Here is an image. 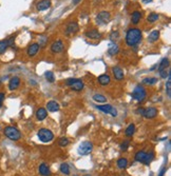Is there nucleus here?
<instances>
[{"label":"nucleus","instance_id":"obj_26","mask_svg":"<svg viewBox=\"0 0 171 176\" xmlns=\"http://www.w3.org/2000/svg\"><path fill=\"white\" fill-rule=\"evenodd\" d=\"M118 51H119V49H118L117 45H115V43H110L109 48H108V53H109L110 55H112V56L116 55V54L118 53Z\"/></svg>","mask_w":171,"mask_h":176},{"label":"nucleus","instance_id":"obj_29","mask_svg":"<svg viewBox=\"0 0 171 176\" xmlns=\"http://www.w3.org/2000/svg\"><path fill=\"white\" fill-rule=\"evenodd\" d=\"M153 158H154V152L153 151L149 152V153L146 154V158H145V160L143 163H145L146 166H149L150 163H151V161L153 160Z\"/></svg>","mask_w":171,"mask_h":176},{"label":"nucleus","instance_id":"obj_7","mask_svg":"<svg viewBox=\"0 0 171 176\" xmlns=\"http://www.w3.org/2000/svg\"><path fill=\"white\" fill-rule=\"evenodd\" d=\"M110 19H111V15H110L109 12L107 11H102L100 13H98V15L96 16V22L97 25H107V23L109 22Z\"/></svg>","mask_w":171,"mask_h":176},{"label":"nucleus","instance_id":"obj_4","mask_svg":"<svg viewBox=\"0 0 171 176\" xmlns=\"http://www.w3.org/2000/svg\"><path fill=\"white\" fill-rule=\"evenodd\" d=\"M147 97V92L142 85H136L132 92V98L137 102H143Z\"/></svg>","mask_w":171,"mask_h":176},{"label":"nucleus","instance_id":"obj_32","mask_svg":"<svg viewBox=\"0 0 171 176\" xmlns=\"http://www.w3.org/2000/svg\"><path fill=\"white\" fill-rule=\"evenodd\" d=\"M170 75H169L168 80H167V82H166V93H167V96H168L169 98L171 97V77H170Z\"/></svg>","mask_w":171,"mask_h":176},{"label":"nucleus","instance_id":"obj_18","mask_svg":"<svg viewBox=\"0 0 171 176\" xmlns=\"http://www.w3.org/2000/svg\"><path fill=\"white\" fill-rule=\"evenodd\" d=\"M47 109H48V111H50V112H57V111H59L60 105L57 101L51 100L47 103Z\"/></svg>","mask_w":171,"mask_h":176},{"label":"nucleus","instance_id":"obj_6","mask_svg":"<svg viewBox=\"0 0 171 176\" xmlns=\"http://www.w3.org/2000/svg\"><path fill=\"white\" fill-rule=\"evenodd\" d=\"M93 151V143L90 141H84L79 145L77 149L78 154L84 156V155H89L91 152Z\"/></svg>","mask_w":171,"mask_h":176},{"label":"nucleus","instance_id":"obj_3","mask_svg":"<svg viewBox=\"0 0 171 176\" xmlns=\"http://www.w3.org/2000/svg\"><path fill=\"white\" fill-rule=\"evenodd\" d=\"M37 137L41 143H51L54 139V134L52 133L51 130L46 129V128H41L39 131L37 132Z\"/></svg>","mask_w":171,"mask_h":176},{"label":"nucleus","instance_id":"obj_35","mask_svg":"<svg viewBox=\"0 0 171 176\" xmlns=\"http://www.w3.org/2000/svg\"><path fill=\"white\" fill-rule=\"evenodd\" d=\"M158 82V79L154 77L152 78H145L144 80H143V83H145V85H154V83Z\"/></svg>","mask_w":171,"mask_h":176},{"label":"nucleus","instance_id":"obj_46","mask_svg":"<svg viewBox=\"0 0 171 176\" xmlns=\"http://www.w3.org/2000/svg\"><path fill=\"white\" fill-rule=\"evenodd\" d=\"M74 176H78V175H74Z\"/></svg>","mask_w":171,"mask_h":176},{"label":"nucleus","instance_id":"obj_10","mask_svg":"<svg viewBox=\"0 0 171 176\" xmlns=\"http://www.w3.org/2000/svg\"><path fill=\"white\" fill-rule=\"evenodd\" d=\"M79 31V25L76 21H71L68 23L67 27H66V35H72V34H76Z\"/></svg>","mask_w":171,"mask_h":176},{"label":"nucleus","instance_id":"obj_14","mask_svg":"<svg viewBox=\"0 0 171 176\" xmlns=\"http://www.w3.org/2000/svg\"><path fill=\"white\" fill-rule=\"evenodd\" d=\"M51 7V0H40L36 4V9L38 11H46Z\"/></svg>","mask_w":171,"mask_h":176},{"label":"nucleus","instance_id":"obj_43","mask_svg":"<svg viewBox=\"0 0 171 176\" xmlns=\"http://www.w3.org/2000/svg\"><path fill=\"white\" fill-rule=\"evenodd\" d=\"M80 1H81V0H73V4H78V3L80 2Z\"/></svg>","mask_w":171,"mask_h":176},{"label":"nucleus","instance_id":"obj_17","mask_svg":"<svg viewBox=\"0 0 171 176\" xmlns=\"http://www.w3.org/2000/svg\"><path fill=\"white\" fill-rule=\"evenodd\" d=\"M38 171H39V174L41 176H51V170H50L49 166L47 163H41L39 166Z\"/></svg>","mask_w":171,"mask_h":176},{"label":"nucleus","instance_id":"obj_34","mask_svg":"<svg viewBox=\"0 0 171 176\" xmlns=\"http://www.w3.org/2000/svg\"><path fill=\"white\" fill-rule=\"evenodd\" d=\"M158 15L156 13H151L148 16V18H147L148 22H150V23L155 22V21H158Z\"/></svg>","mask_w":171,"mask_h":176},{"label":"nucleus","instance_id":"obj_28","mask_svg":"<svg viewBox=\"0 0 171 176\" xmlns=\"http://www.w3.org/2000/svg\"><path fill=\"white\" fill-rule=\"evenodd\" d=\"M116 165H117V167L119 168V169H122V170H124V169H126L127 167H128V159L127 158H119L117 160V163H116Z\"/></svg>","mask_w":171,"mask_h":176},{"label":"nucleus","instance_id":"obj_21","mask_svg":"<svg viewBox=\"0 0 171 176\" xmlns=\"http://www.w3.org/2000/svg\"><path fill=\"white\" fill-rule=\"evenodd\" d=\"M86 36H87V38H90V39H99L102 35H100V33L97 30L92 29L90 31L86 32Z\"/></svg>","mask_w":171,"mask_h":176},{"label":"nucleus","instance_id":"obj_30","mask_svg":"<svg viewBox=\"0 0 171 176\" xmlns=\"http://www.w3.org/2000/svg\"><path fill=\"white\" fill-rule=\"evenodd\" d=\"M60 172L61 173H63L65 175H70V167H69V165L68 163H62L61 165H60Z\"/></svg>","mask_w":171,"mask_h":176},{"label":"nucleus","instance_id":"obj_31","mask_svg":"<svg viewBox=\"0 0 171 176\" xmlns=\"http://www.w3.org/2000/svg\"><path fill=\"white\" fill-rule=\"evenodd\" d=\"M93 100L96 101V102H106L107 101V97H105L104 95H102V94H94L93 95Z\"/></svg>","mask_w":171,"mask_h":176},{"label":"nucleus","instance_id":"obj_16","mask_svg":"<svg viewBox=\"0 0 171 176\" xmlns=\"http://www.w3.org/2000/svg\"><path fill=\"white\" fill-rule=\"evenodd\" d=\"M19 85H20V78L17 77V76H14L9 81V89L11 91H14V90H16L19 87Z\"/></svg>","mask_w":171,"mask_h":176},{"label":"nucleus","instance_id":"obj_41","mask_svg":"<svg viewBox=\"0 0 171 176\" xmlns=\"http://www.w3.org/2000/svg\"><path fill=\"white\" fill-rule=\"evenodd\" d=\"M166 171H167V168H163V169L160 171V173H158V176H165V173H166Z\"/></svg>","mask_w":171,"mask_h":176},{"label":"nucleus","instance_id":"obj_2","mask_svg":"<svg viewBox=\"0 0 171 176\" xmlns=\"http://www.w3.org/2000/svg\"><path fill=\"white\" fill-rule=\"evenodd\" d=\"M3 133H4V135L7 136V138L13 141H18L21 138V133H20V131L16 127H13V126H7V127H5L4 130H3Z\"/></svg>","mask_w":171,"mask_h":176},{"label":"nucleus","instance_id":"obj_39","mask_svg":"<svg viewBox=\"0 0 171 176\" xmlns=\"http://www.w3.org/2000/svg\"><path fill=\"white\" fill-rule=\"evenodd\" d=\"M169 75H170V72L166 71V70H163V71L160 72V76L162 78H164V79H166V78L169 77Z\"/></svg>","mask_w":171,"mask_h":176},{"label":"nucleus","instance_id":"obj_1","mask_svg":"<svg viewBox=\"0 0 171 176\" xmlns=\"http://www.w3.org/2000/svg\"><path fill=\"white\" fill-rule=\"evenodd\" d=\"M142 31L137 27H131L127 31L126 34V43L129 47H135L142 41Z\"/></svg>","mask_w":171,"mask_h":176},{"label":"nucleus","instance_id":"obj_42","mask_svg":"<svg viewBox=\"0 0 171 176\" xmlns=\"http://www.w3.org/2000/svg\"><path fill=\"white\" fill-rule=\"evenodd\" d=\"M143 111H144V109H143V108H138V109L136 110V113H138V114H140V115H142Z\"/></svg>","mask_w":171,"mask_h":176},{"label":"nucleus","instance_id":"obj_23","mask_svg":"<svg viewBox=\"0 0 171 176\" xmlns=\"http://www.w3.org/2000/svg\"><path fill=\"white\" fill-rule=\"evenodd\" d=\"M134 133H135V126H134V123H130V125L127 127L126 131H125V135H126L127 137H132V136L134 135Z\"/></svg>","mask_w":171,"mask_h":176},{"label":"nucleus","instance_id":"obj_11","mask_svg":"<svg viewBox=\"0 0 171 176\" xmlns=\"http://www.w3.org/2000/svg\"><path fill=\"white\" fill-rule=\"evenodd\" d=\"M14 37H10L5 40H0V55H2L3 53H5V51L7 50L9 47L13 45Z\"/></svg>","mask_w":171,"mask_h":176},{"label":"nucleus","instance_id":"obj_25","mask_svg":"<svg viewBox=\"0 0 171 176\" xmlns=\"http://www.w3.org/2000/svg\"><path fill=\"white\" fill-rule=\"evenodd\" d=\"M146 152L145 151H138L135 153V156H134V159L138 163H144L145 158H146Z\"/></svg>","mask_w":171,"mask_h":176},{"label":"nucleus","instance_id":"obj_33","mask_svg":"<svg viewBox=\"0 0 171 176\" xmlns=\"http://www.w3.org/2000/svg\"><path fill=\"white\" fill-rule=\"evenodd\" d=\"M45 77L47 78V80L49 81V82H51V83L55 81V77H54V74H53V72H51V71L46 72V73H45Z\"/></svg>","mask_w":171,"mask_h":176},{"label":"nucleus","instance_id":"obj_27","mask_svg":"<svg viewBox=\"0 0 171 176\" xmlns=\"http://www.w3.org/2000/svg\"><path fill=\"white\" fill-rule=\"evenodd\" d=\"M169 59L168 58H163L162 59V61H161V63L158 65V72H161V71H163V70H166L167 68L169 67Z\"/></svg>","mask_w":171,"mask_h":176},{"label":"nucleus","instance_id":"obj_38","mask_svg":"<svg viewBox=\"0 0 171 176\" xmlns=\"http://www.w3.org/2000/svg\"><path fill=\"white\" fill-rule=\"evenodd\" d=\"M118 37H119V33H118L117 31H113L110 34V38H111V40H113V41L118 39Z\"/></svg>","mask_w":171,"mask_h":176},{"label":"nucleus","instance_id":"obj_20","mask_svg":"<svg viewBox=\"0 0 171 176\" xmlns=\"http://www.w3.org/2000/svg\"><path fill=\"white\" fill-rule=\"evenodd\" d=\"M98 82L102 85H108L111 82V77H110L108 74H102V75L98 76Z\"/></svg>","mask_w":171,"mask_h":176},{"label":"nucleus","instance_id":"obj_13","mask_svg":"<svg viewBox=\"0 0 171 176\" xmlns=\"http://www.w3.org/2000/svg\"><path fill=\"white\" fill-rule=\"evenodd\" d=\"M112 73H113L114 78H115L116 80H118V81L124 80L125 73H124V71H122V68H119V67H113V68H112Z\"/></svg>","mask_w":171,"mask_h":176},{"label":"nucleus","instance_id":"obj_9","mask_svg":"<svg viewBox=\"0 0 171 176\" xmlns=\"http://www.w3.org/2000/svg\"><path fill=\"white\" fill-rule=\"evenodd\" d=\"M158 109L156 108H147V109H144V111H143V114L142 116H144L145 118L147 119H152L154 118V117H156V115H158Z\"/></svg>","mask_w":171,"mask_h":176},{"label":"nucleus","instance_id":"obj_22","mask_svg":"<svg viewBox=\"0 0 171 176\" xmlns=\"http://www.w3.org/2000/svg\"><path fill=\"white\" fill-rule=\"evenodd\" d=\"M142 19V13L140 11H134L131 16V22L133 25H137Z\"/></svg>","mask_w":171,"mask_h":176},{"label":"nucleus","instance_id":"obj_5","mask_svg":"<svg viewBox=\"0 0 171 176\" xmlns=\"http://www.w3.org/2000/svg\"><path fill=\"white\" fill-rule=\"evenodd\" d=\"M66 85H69L71 90L75 92H80L84 90V82L80 79H77V78H70L66 81Z\"/></svg>","mask_w":171,"mask_h":176},{"label":"nucleus","instance_id":"obj_19","mask_svg":"<svg viewBox=\"0 0 171 176\" xmlns=\"http://www.w3.org/2000/svg\"><path fill=\"white\" fill-rule=\"evenodd\" d=\"M48 116V111L45 109V108H39V109L36 111V118L38 119V120H43V119L47 118Z\"/></svg>","mask_w":171,"mask_h":176},{"label":"nucleus","instance_id":"obj_12","mask_svg":"<svg viewBox=\"0 0 171 176\" xmlns=\"http://www.w3.org/2000/svg\"><path fill=\"white\" fill-rule=\"evenodd\" d=\"M63 48H65V45H63V42L61 40H56L51 45V52L54 54L60 53V52L63 51Z\"/></svg>","mask_w":171,"mask_h":176},{"label":"nucleus","instance_id":"obj_36","mask_svg":"<svg viewBox=\"0 0 171 176\" xmlns=\"http://www.w3.org/2000/svg\"><path fill=\"white\" fill-rule=\"evenodd\" d=\"M129 146H130V140H129V139H126V140H124L122 143H120L119 148H120V150H122V151L125 152V151H127V150H128Z\"/></svg>","mask_w":171,"mask_h":176},{"label":"nucleus","instance_id":"obj_40","mask_svg":"<svg viewBox=\"0 0 171 176\" xmlns=\"http://www.w3.org/2000/svg\"><path fill=\"white\" fill-rule=\"evenodd\" d=\"M4 96H5L4 93H0V107L2 105V102L4 100Z\"/></svg>","mask_w":171,"mask_h":176},{"label":"nucleus","instance_id":"obj_24","mask_svg":"<svg viewBox=\"0 0 171 176\" xmlns=\"http://www.w3.org/2000/svg\"><path fill=\"white\" fill-rule=\"evenodd\" d=\"M158 37H160V32L158 31H153L150 33V35L148 36V41L150 43H153L155 41H158Z\"/></svg>","mask_w":171,"mask_h":176},{"label":"nucleus","instance_id":"obj_45","mask_svg":"<svg viewBox=\"0 0 171 176\" xmlns=\"http://www.w3.org/2000/svg\"><path fill=\"white\" fill-rule=\"evenodd\" d=\"M84 176H90V175H89V174H87V175H84Z\"/></svg>","mask_w":171,"mask_h":176},{"label":"nucleus","instance_id":"obj_8","mask_svg":"<svg viewBox=\"0 0 171 176\" xmlns=\"http://www.w3.org/2000/svg\"><path fill=\"white\" fill-rule=\"evenodd\" d=\"M96 109L99 111L104 112L106 114H111L113 117L117 116V110L114 107H112L111 105H96Z\"/></svg>","mask_w":171,"mask_h":176},{"label":"nucleus","instance_id":"obj_44","mask_svg":"<svg viewBox=\"0 0 171 176\" xmlns=\"http://www.w3.org/2000/svg\"><path fill=\"white\" fill-rule=\"evenodd\" d=\"M152 0H143V2H151Z\"/></svg>","mask_w":171,"mask_h":176},{"label":"nucleus","instance_id":"obj_37","mask_svg":"<svg viewBox=\"0 0 171 176\" xmlns=\"http://www.w3.org/2000/svg\"><path fill=\"white\" fill-rule=\"evenodd\" d=\"M58 145H59L60 147H67V146L69 145V139H68L67 137H61V138L58 140Z\"/></svg>","mask_w":171,"mask_h":176},{"label":"nucleus","instance_id":"obj_15","mask_svg":"<svg viewBox=\"0 0 171 176\" xmlns=\"http://www.w3.org/2000/svg\"><path fill=\"white\" fill-rule=\"evenodd\" d=\"M39 45L38 43H32L31 45H29L27 50V54L29 57H34V56L37 55L38 51H39Z\"/></svg>","mask_w":171,"mask_h":176}]
</instances>
